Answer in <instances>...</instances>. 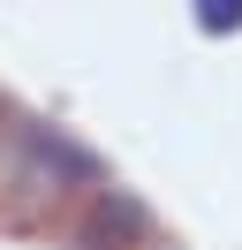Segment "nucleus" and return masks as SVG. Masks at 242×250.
<instances>
[{"label":"nucleus","mask_w":242,"mask_h":250,"mask_svg":"<svg viewBox=\"0 0 242 250\" xmlns=\"http://www.w3.org/2000/svg\"><path fill=\"white\" fill-rule=\"evenodd\" d=\"M0 182L15 197L45 205V197H76V189H106V159L83 137H68L60 122H8L0 129Z\"/></svg>","instance_id":"nucleus-1"},{"label":"nucleus","mask_w":242,"mask_h":250,"mask_svg":"<svg viewBox=\"0 0 242 250\" xmlns=\"http://www.w3.org/2000/svg\"><path fill=\"white\" fill-rule=\"evenodd\" d=\"M151 243H159V212L121 182L91 189L76 228H68V250H151Z\"/></svg>","instance_id":"nucleus-2"},{"label":"nucleus","mask_w":242,"mask_h":250,"mask_svg":"<svg viewBox=\"0 0 242 250\" xmlns=\"http://www.w3.org/2000/svg\"><path fill=\"white\" fill-rule=\"evenodd\" d=\"M197 31L204 38H242V0H197Z\"/></svg>","instance_id":"nucleus-3"},{"label":"nucleus","mask_w":242,"mask_h":250,"mask_svg":"<svg viewBox=\"0 0 242 250\" xmlns=\"http://www.w3.org/2000/svg\"><path fill=\"white\" fill-rule=\"evenodd\" d=\"M151 250H166V243H151Z\"/></svg>","instance_id":"nucleus-4"}]
</instances>
